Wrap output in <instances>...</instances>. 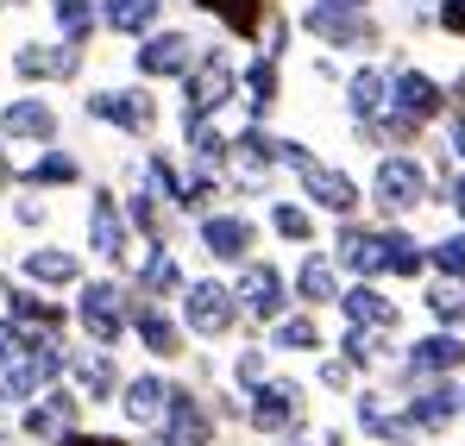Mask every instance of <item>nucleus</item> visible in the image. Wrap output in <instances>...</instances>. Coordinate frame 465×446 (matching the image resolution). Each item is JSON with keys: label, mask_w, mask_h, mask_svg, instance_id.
<instances>
[{"label": "nucleus", "mask_w": 465, "mask_h": 446, "mask_svg": "<svg viewBox=\"0 0 465 446\" xmlns=\"http://www.w3.org/2000/svg\"><path fill=\"white\" fill-rule=\"evenodd\" d=\"M447 25H453V32H465V0H453V6H447Z\"/></svg>", "instance_id": "nucleus-4"}, {"label": "nucleus", "mask_w": 465, "mask_h": 446, "mask_svg": "<svg viewBox=\"0 0 465 446\" xmlns=\"http://www.w3.org/2000/svg\"><path fill=\"white\" fill-rule=\"evenodd\" d=\"M139 70L145 75H189L195 70V45L183 32H152L145 51H139Z\"/></svg>", "instance_id": "nucleus-1"}, {"label": "nucleus", "mask_w": 465, "mask_h": 446, "mask_svg": "<svg viewBox=\"0 0 465 446\" xmlns=\"http://www.w3.org/2000/svg\"><path fill=\"white\" fill-rule=\"evenodd\" d=\"M0 183H6V157H0Z\"/></svg>", "instance_id": "nucleus-5"}, {"label": "nucleus", "mask_w": 465, "mask_h": 446, "mask_svg": "<svg viewBox=\"0 0 465 446\" xmlns=\"http://www.w3.org/2000/svg\"><path fill=\"white\" fill-rule=\"evenodd\" d=\"M157 6H163V0H107V6H101V19H107L114 32H152V25H157Z\"/></svg>", "instance_id": "nucleus-3"}, {"label": "nucleus", "mask_w": 465, "mask_h": 446, "mask_svg": "<svg viewBox=\"0 0 465 446\" xmlns=\"http://www.w3.org/2000/svg\"><path fill=\"white\" fill-rule=\"evenodd\" d=\"M6 133H19V139H51V133H57V114H51L45 101H13V107H6Z\"/></svg>", "instance_id": "nucleus-2"}]
</instances>
